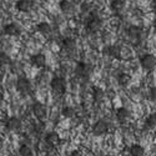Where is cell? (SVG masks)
<instances>
[{
	"label": "cell",
	"instance_id": "cell-19",
	"mask_svg": "<svg viewBox=\"0 0 156 156\" xmlns=\"http://www.w3.org/2000/svg\"><path fill=\"white\" fill-rule=\"evenodd\" d=\"M141 34H142V30L140 27H130L127 30V35L131 39H134V40L135 39H139L141 36Z\"/></svg>",
	"mask_w": 156,
	"mask_h": 156
},
{
	"label": "cell",
	"instance_id": "cell-24",
	"mask_svg": "<svg viewBox=\"0 0 156 156\" xmlns=\"http://www.w3.org/2000/svg\"><path fill=\"white\" fill-rule=\"evenodd\" d=\"M61 115L66 119H71L75 115V109L73 106H64L62 110H61Z\"/></svg>",
	"mask_w": 156,
	"mask_h": 156
},
{
	"label": "cell",
	"instance_id": "cell-29",
	"mask_svg": "<svg viewBox=\"0 0 156 156\" xmlns=\"http://www.w3.org/2000/svg\"><path fill=\"white\" fill-rule=\"evenodd\" d=\"M70 156H83V154H81L79 150H74V151H71Z\"/></svg>",
	"mask_w": 156,
	"mask_h": 156
},
{
	"label": "cell",
	"instance_id": "cell-16",
	"mask_svg": "<svg viewBox=\"0 0 156 156\" xmlns=\"http://www.w3.org/2000/svg\"><path fill=\"white\" fill-rule=\"evenodd\" d=\"M62 48H64V50H66V51H73V50H75V48H76L75 39H73V37L64 39V40H62Z\"/></svg>",
	"mask_w": 156,
	"mask_h": 156
},
{
	"label": "cell",
	"instance_id": "cell-3",
	"mask_svg": "<svg viewBox=\"0 0 156 156\" xmlns=\"http://www.w3.org/2000/svg\"><path fill=\"white\" fill-rule=\"evenodd\" d=\"M15 87L18 90V93L23 94V95H27L31 91V83L29 79H27V77H19V79L16 80V84H15Z\"/></svg>",
	"mask_w": 156,
	"mask_h": 156
},
{
	"label": "cell",
	"instance_id": "cell-20",
	"mask_svg": "<svg viewBox=\"0 0 156 156\" xmlns=\"http://www.w3.org/2000/svg\"><path fill=\"white\" fill-rule=\"evenodd\" d=\"M11 62L10 56L5 53V51H0V69H4L6 66H9Z\"/></svg>",
	"mask_w": 156,
	"mask_h": 156
},
{
	"label": "cell",
	"instance_id": "cell-10",
	"mask_svg": "<svg viewBox=\"0 0 156 156\" xmlns=\"http://www.w3.org/2000/svg\"><path fill=\"white\" fill-rule=\"evenodd\" d=\"M33 6H34L33 0H18L15 4L16 10L20 12H29L33 9Z\"/></svg>",
	"mask_w": 156,
	"mask_h": 156
},
{
	"label": "cell",
	"instance_id": "cell-4",
	"mask_svg": "<svg viewBox=\"0 0 156 156\" xmlns=\"http://www.w3.org/2000/svg\"><path fill=\"white\" fill-rule=\"evenodd\" d=\"M33 114L37 120L43 121V120L46 119V116H48V109H46V106L44 105V104L35 102L33 105Z\"/></svg>",
	"mask_w": 156,
	"mask_h": 156
},
{
	"label": "cell",
	"instance_id": "cell-15",
	"mask_svg": "<svg viewBox=\"0 0 156 156\" xmlns=\"http://www.w3.org/2000/svg\"><path fill=\"white\" fill-rule=\"evenodd\" d=\"M108 55L114 59H121V48L118 45H111L108 48Z\"/></svg>",
	"mask_w": 156,
	"mask_h": 156
},
{
	"label": "cell",
	"instance_id": "cell-7",
	"mask_svg": "<svg viewBox=\"0 0 156 156\" xmlns=\"http://www.w3.org/2000/svg\"><path fill=\"white\" fill-rule=\"evenodd\" d=\"M3 33L8 36H19L21 34V28L16 23H8L4 25Z\"/></svg>",
	"mask_w": 156,
	"mask_h": 156
},
{
	"label": "cell",
	"instance_id": "cell-21",
	"mask_svg": "<svg viewBox=\"0 0 156 156\" xmlns=\"http://www.w3.org/2000/svg\"><path fill=\"white\" fill-rule=\"evenodd\" d=\"M145 126L147 129H150V130L156 127V112H152V114H150L147 116L146 120H145Z\"/></svg>",
	"mask_w": 156,
	"mask_h": 156
},
{
	"label": "cell",
	"instance_id": "cell-12",
	"mask_svg": "<svg viewBox=\"0 0 156 156\" xmlns=\"http://www.w3.org/2000/svg\"><path fill=\"white\" fill-rule=\"evenodd\" d=\"M36 30L39 31V34H41L43 36H49L51 34V31H53V28H51V25L46 21H41L37 24L36 27Z\"/></svg>",
	"mask_w": 156,
	"mask_h": 156
},
{
	"label": "cell",
	"instance_id": "cell-28",
	"mask_svg": "<svg viewBox=\"0 0 156 156\" xmlns=\"http://www.w3.org/2000/svg\"><path fill=\"white\" fill-rule=\"evenodd\" d=\"M149 98H150L151 101L156 102V86L150 89V91H149Z\"/></svg>",
	"mask_w": 156,
	"mask_h": 156
},
{
	"label": "cell",
	"instance_id": "cell-18",
	"mask_svg": "<svg viewBox=\"0 0 156 156\" xmlns=\"http://www.w3.org/2000/svg\"><path fill=\"white\" fill-rule=\"evenodd\" d=\"M118 83L120 86H127L130 83H131V76L126 73H121L119 76H118Z\"/></svg>",
	"mask_w": 156,
	"mask_h": 156
},
{
	"label": "cell",
	"instance_id": "cell-6",
	"mask_svg": "<svg viewBox=\"0 0 156 156\" xmlns=\"http://www.w3.org/2000/svg\"><path fill=\"white\" fill-rule=\"evenodd\" d=\"M109 131V124L105 120H98L93 125V134L95 136H102Z\"/></svg>",
	"mask_w": 156,
	"mask_h": 156
},
{
	"label": "cell",
	"instance_id": "cell-25",
	"mask_svg": "<svg viewBox=\"0 0 156 156\" xmlns=\"http://www.w3.org/2000/svg\"><path fill=\"white\" fill-rule=\"evenodd\" d=\"M75 74L77 76H86L87 75V66L84 62H79V65L75 69Z\"/></svg>",
	"mask_w": 156,
	"mask_h": 156
},
{
	"label": "cell",
	"instance_id": "cell-23",
	"mask_svg": "<svg viewBox=\"0 0 156 156\" xmlns=\"http://www.w3.org/2000/svg\"><path fill=\"white\" fill-rule=\"evenodd\" d=\"M19 155L20 156H34V151L29 145L24 144L19 147Z\"/></svg>",
	"mask_w": 156,
	"mask_h": 156
},
{
	"label": "cell",
	"instance_id": "cell-30",
	"mask_svg": "<svg viewBox=\"0 0 156 156\" xmlns=\"http://www.w3.org/2000/svg\"><path fill=\"white\" fill-rule=\"evenodd\" d=\"M3 101H4V96H3V94H2V93H0V105L3 104Z\"/></svg>",
	"mask_w": 156,
	"mask_h": 156
},
{
	"label": "cell",
	"instance_id": "cell-13",
	"mask_svg": "<svg viewBox=\"0 0 156 156\" xmlns=\"http://www.w3.org/2000/svg\"><path fill=\"white\" fill-rule=\"evenodd\" d=\"M59 8L60 10L64 12V14H66V15H70L74 12V4L71 2H69V0H61V2L59 3Z\"/></svg>",
	"mask_w": 156,
	"mask_h": 156
},
{
	"label": "cell",
	"instance_id": "cell-14",
	"mask_svg": "<svg viewBox=\"0 0 156 156\" xmlns=\"http://www.w3.org/2000/svg\"><path fill=\"white\" fill-rule=\"evenodd\" d=\"M130 118V112L126 108H119L116 110V119H118L120 122H125L127 121Z\"/></svg>",
	"mask_w": 156,
	"mask_h": 156
},
{
	"label": "cell",
	"instance_id": "cell-8",
	"mask_svg": "<svg viewBox=\"0 0 156 156\" xmlns=\"http://www.w3.org/2000/svg\"><path fill=\"white\" fill-rule=\"evenodd\" d=\"M30 64L33 65L34 68H36V69H41V68L45 66V64H46V56L43 53L34 54L30 58Z\"/></svg>",
	"mask_w": 156,
	"mask_h": 156
},
{
	"label": "cell",
	"instance_id": "cell-5",
	"mask_svg": "<svg viewBox=\"0 0 156 156\" xmlns=\"http://www.w3.org/2000/svg\"><path fill=\"white\" fill-rule=\"evenodd\" d=\"M5 127L8 131H11V133H16L19 131V130L21 129V120L19 118H16V116H10V118H8L5 120Z\"/></svg>",
	"mask_w": 156,
	"mask_h": 156
},
{
	"label": "cell",
	"instance_id": "cell-2",
	"mask_svg": "<svg viewBox=\"0 0 156 156\" xmlns=\"http://www.w3.org/2000/svg\"><path fill=\"white\" fill-rule=\"evenodd\" d=\"M141 68L146 71H152L156 68V58L152 54H145L140 59Z\"/></svg>",
	"mask_w": 156,
	"mask_h": 156
},
{
	"label": "cell",
	"instance_id": "cell-31",
	"mask_svg": "<svg viewBox=\"0 0 156 156\" xmlns=\"http://www.w3.org/2000/svg\"><path fill=\"white\" fill-rule=\"evenodd\" d=\"M105 156H112V155H105Z\"/></svg>",
	"mask_w": 156,
	"mask_h": 156
},
{
	"label": "cell",
	"instance_id": "cell-17",
	"mask_svg": "<svg viewBox=\"0 0 156 156\" xmlns=\"http://www.w3.org/2000/svg\"><path fill=\"white\" fill-rule=\"evenodd\" d=\"M130 155L131 156H144L145 155V149L139 144H135L130 147Z\"/></svg>",
	"mask_w": 156,
	"mask_h": 156
},
{
	"label": "cell",
	"instance_id": "cell-26",
	"mask_svg": "<svg viewBox=\"0 0 156 156\" xmlns=\"http://www.w3.org/2000/svg\"><path fill=\"white\" fill-rule=\"evenodd\" d=\"M104 96H105V94H104L102 89L100 87H94L93 89V98L95 101H101L104 99Z\"/></svg>",
	"mask_w": 156,
	"mask_h": 156
},
{
	"label": "cell",
	"instance_id": "cell-1",
	"mask_svg": "<svg viewBox=\"0 0 156 156\" xmlns=\"http://www.w3.org/2000/svg\"><path fill=\"white\" fill-rule=\"evenodd\" d=\"M50 87L55 96H61L65 94V90H66V83H65L62 77L55 76L54 79L50 81Z\"/></svg>",
	"mask_w": 156,
	"mask_h": 156
},
{
	"label": "cell",
	"instance_id": "cell-22",
	"mask_svg": "<svg viewBox=\"0 0 156 156\" xmlns=\"http://www.w3.org/2000/svg\"><path fill=\"white\" fill-rule=\"evenodd\" d=\"M125 4H124V0H112V2L110 3V8L112 11L115 12H119L124 9Z\"/></svg>",
	"mask_w": 156,
	"mask_h": 156
},
{
	"label": "cell",
	"instance_id": "cell-11",
	"mask_svg": "<svg viewBox=\"0 0 156 156\" xmlns=\"http://www.w3.org/2000/svg\"><path fill=\"white\" fill-rule=\"evenodd\" d=\"M59 142H60V136L59 134H56L55 131H50L46 134L45 136V144L50 147H54L56 145H59Z\"/></svg>",
	"mask_w": 156,
	"mask_h": 156
},
{
	"label": "cell",
	"instance_id": "cell-9",
	"mask_svg": "<svg viewBox=\"0 0 156 156\" xmlns=\"http://www.w3.org/2000/svg\"><path fill=\"white\" fill-rule=\"evenodd\" d=\"M101 27H102V20L100 18H98V16H94L91 20L87 21L86 29L90 33H96V31H99L101 29Z\"/></svg>",
	"mask_w": 156,
	"mask_h": 156
},
{
	"label": "cell",
	"instance_id": "cell-27",
	"mask_svg": "<svg viewBox=\"0 0 156 156\" xmlns=\"http://www.w3.org/2000/svg\"><path fill=\"white\" fill-rule=\"evenodd\" d=\"M91 9H93V4L91 3H86V2H84L81 4V6H80V10L83 12H86V14H89V12L91 11Z\"/></svg>",
	"mask_w": 156,
	"mask_h": 156
}]
</instances>
